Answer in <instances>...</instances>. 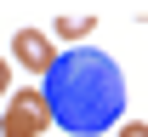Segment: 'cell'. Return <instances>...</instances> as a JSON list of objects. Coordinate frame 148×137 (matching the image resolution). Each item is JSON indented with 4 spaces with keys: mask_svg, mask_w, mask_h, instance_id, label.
I'll return each instance as SVG.
<instances>
[{
    "mask_svg": "<svg viewBox=\"0 0 148 137\" xmlns=\"http://www.w3.org/2000/svg\"><path fill=\"white\" fill-rule=\"evenodd\" d=\"M46 92V109H51V126L74 137H97L114 131V120L125 109V74L108 52H91V46H74L51 63V74L40 80Z\"/></svg>",
    "mask_w": 148,
    "mask_h": 137,
    "instance_id": "obj_1",
    "label": "cell"
},
{
    "mask_svg": "<svg viewBox=\"0 0 148 137\" xmlns=\"http://www.w3.org/2000/svg\"><path fill=\"white\" fill-rule=\"evenodd\" d=\"M46 126H51L46 92H12V97H6V114H0V137H46Z\"/></svg>",
    "mask_w": 148,
    "mask_h": 137,
    "instance_id": "obj_2",
    "label": "cell"
},
{
    "mask_svg": "<svg viewBox=\"0 0 148 137\" xmlns=\"http://www.w3.org/2000/svg\"><path fill=\"white\" fill-rule=\"evenodd\" d=\"M12 57H17L29 74L46 80V74H51V63L63 57V52L51 46V34H46V29H17V34H12Z\"/></svg>",
    "mask_w": 148,
    "mask_h": 137,
    "instance_id": "obj_3",
    "label": "cell"
},
{
    "mask_svg": "<svg viewBox=\"0 0 148 137\" xmlns=\"http://www.w3.org/2000/svg\"><path fill=\"white\" fill-rule=\"evenodd\" d=\"M91 29H97V17H86V12H74V17H69V12H63V17L51 23V40H86Z\"/></svg>",
    "mask_w": 148,
    "mask_h": 137,
    "instance_id": "obj_4",
    "label": "cell"
},
{
    "mask_svg": "<svg viewBox=\"0 0 148 137\" xmlns=\"http://www.w3.org/2000/svg\"><path fill=\"white\" fill-rule=\"evenodd\" d=\"M114 137H148V126H143V120H125V126H120Z\"/></svg>",
    "mask_w": 148,
    "mask_h": 137,
    "instance_id": "obj_5",
    "label": "cell"
},
{
    "mask_svg": "<svg viewBox=\"0 0 148 137\" xmlns=\"http://www.w3.org/2000/svg\"><path fill=\"white\" fill-rule=\"evenodd\" d=\"M6 92H12V63L0 57V97H6Z\"/></svg>",
    "mask_w": 148,
    "mask_h": 137,
    "instance_id": "obj_6",
    "label": "cell"
}]
</instances>
